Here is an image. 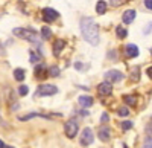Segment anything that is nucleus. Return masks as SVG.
Listing matches in <instances>:
<instances>
[{"instance_id": "6e6552de", "label": "nucleus", "mask_w": 152, "mask_h": 148, "mask_svg": "<svg viewBox=\"0 0 152 148\" xmlns=\"http://www.w3.org/2000/svg\"><path fill=\"white\" fill-rule=\"evenodd\" d=\"M97 92H99V95H102V96H110L113 93V84L108 82V81L100 82L97 85Z\"/></svg>"}, {"instance_id": "7c9ffc66", "label": "nucleus", "mask_w": 152, "mask_h": 148, "mask_svg": "<svg viewBox=\"0 0 152 148\" xmlns=\"http://www.w3.org/2000/svg\"><path fill=\"white\" fill-rule=\"evenodd\" d=\"M5 147V144H3V141H0V148H3Z\"/></svg>"}, {"instance_id": "b1692460", "label": "nucleus", "mask_w": 152, "mask_h": 148, "mask_svg": "<svg viewBox=\"0 0 152 148\" xmlns=\"http://www.w3.org/2000/svg\"><path fill=\"white\" fill-rule=\"evenodd\" d=\"M28 92H29L28 85H20V87H18V95H20V96H26Z\"/></svg>"}, {"instance_id": "ddd939ff", "label": "nucleus", "mask_w": 152, "mask_h": 148, "mask_svg": "<svg viewBox=\"0 0 152 148\" xmlns=\"http://www.w3.org/2000/svg\"><path fill=\"white\" fill-rule=\"evenodd\" d=\"M78 102H79V105L81 107H90L91 104H93V98L91 96H88V95H82V96H79L78 98Z\"/></svg>"}, {"instance_id": "f8f14e48", "label": "nucleus", "mask_w": 152, "mask_h": 148, "mask_svg": "<svg viewBox=\"0 0 152 148\" xmlns=\"http://www.w3.org/2000/svg\"><path fill=\"white\" fill-rule=\"evenodd\" d=\"M64 46H66V41L61 40V38L53 41V54H55V57H59V54H61L62 49H64Z\"/></svg>"}, {"instance_id": "423d86ee", "label": "nucleus", "mask_w": 152, "mask_h": 148, "mask_svg": "<svg viewBox=\"0 0 152 148\" xmlns=\"http://www.w3.org/2000/svg\"><path fill=\"white\" fill-rule=\"evenodd\" d=\"M122 80H123V73H122L120 70H108V72L105 73V81H108V82H111V84L119 82V81H122Z\"/></svg>"}, {"instance_id": "f3484780", "label": "nucleus", "mask_w": 152, "mask_h": 148, "mask_svg": "<svg viewBox=\"0 0 152 148\" xmlns=\"http://www.w3.org/2000/svg\"><path fill=\"white\" fill-rule=\"evenodd\" d=\"M14 78H15V81H23L24 78H26V72H24L23 69H15L14 70Z\"/></svg>"}, {"instance_id": "5701e85b", "label": "nucleus", "mask_w": 152, "mask_h": 148, "mask_svg": "<svg viewBox=\"0 0 152 148\" xmlns=\"http://www.w3.org/2000/svg\"><path fill=\"white\" fill-rule=\"evenodd\" d=\"M35 77H37V78H43V77H44V67H43V66H38V67L35 69Z\"/></svg>"}, {"instance_id": "412c9836", "label": "nucleus", "mask_w": 152, "mask_h": 148, "mask_svg": "<svg viewBox=\"0 0 152 148\" xmlns=\"http://www.w3.org/2000/svg\"><path fill=\"white\" fill-rule=\"evenodd\" d=\"M120 127L126 131V130H131L132 128V121H123V122H120Z\"/></svg>"}, {"instance_id": "39448f33", "label": "nucleus", "mask_w": 152, "mask_h": 148, "mask_svg": "<svg viewBox=\"0 0 152 148\" xmlns=\"http://www.w3.org/2000/svg\"><path fill=\"white\" fill-rule=\"evenodd\" d=\"M93 139H94V136H93V131H91V128H84L82 130V133H81V138H79V142H81V145L82 147H87V145H90L91 142H93Z\"/></svg>"}, {"instance_id": "1a4fd4ad", "label": "nucleus", "mask_w": 152, "mask_h": 148, "mask_svg": "<svg viewBox=\"0 0 152 148\" xmlns=\"http://www.w3.org/2000/svg\"><path fill=\"white\" fill-rule=\"evenodd\" d=\"M123 54H125L126 58H134L140 54V51H138V47L135 44H126L123 47Z\"/></svg>"}, {"instance_id": "20e7f679", "label": "nucleus", "mask_w": 152, "mask_h": 148, "mask_svg": "<svg viewBox=\"0 0 152 148\" xmlns=\"http://www.w3.org/2000/svg\"><path fill=\"white\" fill-rule=\"evenodd\" d=\"M78 130H79V122H78V119H69L66 124H64V131H66V136H67L69 139L76 138Z\"/></svg>"}, {"instance_id": "bb28decb", "label": "nucleus", "mask_w": 152, "mask_h": 148, "mask_svg": "<svg viewBox=\"0 0 152 148\" xmlns=\"http://www.w3.org/2000/svg\"><path fill=\"white\" fill-rule=\"evenodd\" d=\"M145 6L152 11V0H145Z\"/></svg>"}, {"instance_id": "6ab92c4d", "label": "nucleus", "mask_w": 152, "mask_h": 148, "mask_svg": "<svg viewBox=\"0 0 152 148\" xmlns=\"http://www.w3.org/2000/svg\"><path fill=\"white\" fill-rule=\"evenodd\" d=\"M41 37H43L44 40H49L50 37H52V31H50L49 26H43L41 28Z\"/></svg>"}, {"instance_id": "4be33fe9", "label": "nucleus", "mask_w": 152, "mask_h": 148, "mask_svg": "<svg viewBox=\"0 0 152 148\" xmlns=\"http://www.w3.org/2000/svg\"><path fill=\"white\" fill-rule=\"evenodd\" d=\"M49 75L50 77H58L59 75V67L58 66H52L49 69Z\"/></svg>"}, {"instance_id": "cd10ccee", "label": "nucleus", "mask_w": 152, "mask_h": 148, "mask_svg": "<svg viewBox=\"0 0 152 148\" xmlns=\"http://www.w3.org/2000/svg\"><path fill=\"white\" fill-rule=\"evenodd\" d=\"M143 148H152V139L146 141V142H145V145H143Z\"/></svg>"}, {"instance_id": "9b49d317", "label": "nucleus", "mask_w": 152, "mask_h": 148, "mask_svg": "<svg viewBox=\"0 0 152 148\" xmlns=\"http://www.w3.org/2000/svg\"><path fill=\"white\" fill-rule=\"evenodd\" d=\"M134 18H135V11H134V9H128V11H125V12H123V15H122V20H123V23H125V24L132 23V21H134Z\"/></svg>"}, {"instance_id": "7ed1b4c3", "label": "nucleus", "mask_w": 152, "mask_h": 148, "mask_svg": "<svg viewBox=\"0 0 152 148\" xmlns=\"http://www.w3.org/2000/svg\"><path fill=\"white\" fill-rule=\"evenodd\" d=\"M58 92V87L53 84H41L38 85V89L35 92V98H43V96H52Z\"/></svg>"}, {"instance_id": "393cba45", "label": "nucleus", "mask_w": 152, "mask_h": 148, "mask_svg": "<svg viewBox=\"0 0 152 148\" xmlns=\"http://www.w3.org/2000/svg\"><path fill=\"white\" fill-rule=\"evenodd\" d=\"M125 2H128V0H110V5H111V6H114V8H117V6L123 5Z\"/></svg>"}, {"instance_id": "c85d7f7f", "label": "nucleus", "mask_w": 152, "mask_h": 148, "mask_svg": "<svg viewBox=\"0 0 152 148\" xmlns=\"http://www.w3.org/2000/svg\"><path fill=\"white\" fill-rule=\"evenodd\" d=\"M146 73H148V77H149V78H151V80H152V66H151V67H148V69H146Z\"/></svg>"}, {"instance_id": "9d476101", "label": "nucleus", "mask_w": 152, "mask_h": 148, "mask_svg": "<svg viewBox=\"0 0 152 148\" xmlns=\"http://www.w3.org/2000/svg\"><path fill=\"white\" fill-rule=\"evenodd\" d=\"M97 136H99V139L102 141V142H108L110 138H111V130H110V127H100Z\"/></svg>"}, {"instance_id": "dca6fc26", "label": "nucleus", "mask_w": 152, "mask_h": 148, "mask_svg": "<svg viewBox=\"0 0 152 148\" xmlns=\"http://www.w3.org/2000/svg\"><path fill=\"white\" fill-rule=\"evenodd\" d=\"M96 12H97V14H100V15L107 12V3L104 2V0H99V2L96 3Z\"/></svg>"}, {"instance_id": "aec40b11", "label": "nucleus", "mask_w": 152, "mask_h": 148, "mask_svg": "<svg viewBox=\"0 0 152 148\" xmlns=\"http://www.w3.org/2000/svg\"><path fill=\"white\" fill-rule=\"evenodd\" d=\"M117 115H119V116H128V115H129L128 107H119V108H117Z\"/></svg>"}, {"instance_id": "f257e3e1", "label": "nucleus", "mask_w": 152, "mask_h": 148, "mask_svg": "<svg viewBox=\"0 0 152 148\" xmlns=\"http://www.w3.org/2000/svg\"><path fill=\"white\" fill-rule=\"evenodd\" d=\"M81 32L87 43H90L93 46L99 44V24L93 18L84 17L81 20Z\"/></svg>"}, {"instance_id": "c756f323", "label": "nucleus", "mask_w": 152, "mask_h": 148, "mask_svg": "<svg viewBox=\"0 0 152 148\" xmlns=\"http://www.w3.org/2000/svg\"><path fill=\"white\" fill-rule=\"evenodd\" d=\"M31 60L34 61V63H37V61H38V57H37L34 52H31Z\"/></svg>"}, {"instance_id": "2f4dec72", "label": "nucleus", "mask_w": 152, "mask_h": 148, "mask_svg": "<svg viewBox=\"0 0 152 148\" xmlns=\"http://www.w3.org/2000/svg\"><path fill=\"white\" fill-rule=\"evenodd\" d=\"M3 148H15V147H11V145H5Z\"/></svg>"}, {"instance_id": "a878e982", "label": "nucleus", "mask_w": 152, "mask_h": 148, "mask_svg": "<svg viewBox=\"0 0 152 148\" xmlns=\"http://www.w3.org/2000/svg\"><path fill=\"white\" fill-rule=\"evenodd\" d=\"M108 119H110L108 113H102V116H100V122H102V124H107V122H108Z\"/></svg>"}, {"instance_id": "f03ea898", "label": "nucleus", "mask_w": 152, "mask_h": 148, "mask_svg": "<svg viewBox=\"0 0 152 148\" xmlns=\"http://www.w3.org/2000/svg\"><path fill=\"white\" fill-rule=\"evenodd\" d=\"M12 34L15 37H18V38L31 41V43H37L40 40V34L34 29H29V28H14L12 29Z\"/></svg>"}, {"instance_id": "4468645a", "label": "nucleus", "mask_w": 152, "mask_h": 148, "mask_svg": "<svg viewBox=\"0 0 152 148\" xmlns=\"http://www.w3.org/2000/svg\"><path fill=\"white\" fill-rule=\"evenodd\" d=\"M129 78H131V81H134V82H137L138 80H140V69H138V66L131 67V75H129Z\"/></svg>"}, {"instance_id": "473e14b6", "label": "nucleus", "mask_w": 152, "mask_h": 148, "mask_svg": "<svg viewBox=\"0 0 152 148\" xmlns=\"http://www.w3.org/2000/svg\"><path fill=\"white\" fill-rule=\"evenodd\" d=\"M151 54H152V49H151Z\"/></svg>"}, {"instance_id": "2eb2a0df", "label": "nucleus", "mask_w": 152, "mask_h": 148, "mask_svg": "<svg viewBox=\"0 0 152 148\" xmlns=\"http://www.w3.org/2000/svg\"><path fill=\"white\" fill-rule=\"evenodd\" d=\"M123 102L131 105V107H134V105H137V96H134V95H125L123 96Z\"/></svg>"}, {"instance_id": "0eeeda50", "label": "nucleus", "mask_w": 152, "mask_h": 148, "mask_svg": "<svg viewBox=\"0 0 152 148\" xmlns=\"http://www.w3.org/2000/svg\"><path fill=\"white\" fill-rule=\"evenodd\" d=\"M58 17H59L58 11H55V9H52V8H44V9H43V20H44L46 23H52V21H55Z\"/></svg>"}, {"instance_id": "a211bd4d", "label": "nucleus", "mask_w": 152, "mask_h": 148, "mask_svg": "<svg viewBox=\"0 0 152 148\" xmlns=\"http://www.w3.org/2000/svg\"><path fill=\"white\" fill-rule=\"evenodd\" d=\"M116 35H117V38H125V37L128 35V31H126V28H123V26H117L116 28Z\"/></svg>"}]
</instances>
